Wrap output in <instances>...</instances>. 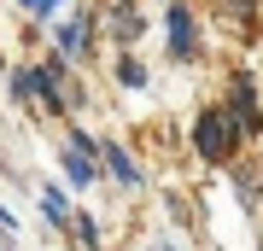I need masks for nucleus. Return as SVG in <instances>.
<instances>
[{
    "label": "nucleus",
    "mask_w": 263,
    "mask_h": 251,
    "mask_svg": "<svg viewBox=\"0 0 263 251\" xmlns=\"http://www.w3.org/2000/svg\"><path fill=\"white\" fill-rule=\"evenodd\" d=\"M222 6V18H234V24H252L257 12H263V0H216Z\"/></svg>",
    "instance_id": "obj_14"
},
{
    "label": "nucleus",
    "mask_w": 263,
    "mask_h": 251,
    "mask_svg": "<svg viewBox=\"0 0 263 251\" xmlns=\"http://www.w3.org/2000/svg\"><path fill=\"white\" fill-rule=\"evenodd\" d=\"M94 41H100L94 12H70V18H53V53H65L70 65H88V59H94Z\"/></svg>",
    "instance_id": "obj_7"
},
{
    "label": "nucleus",
    "mask_w": 263,
    "mask_h": 251,
    "mask_svg": "<svg viewBox=\"0 0 263 251\" xmlns=\"http://www.w3.org/2000/svg\"><path fill=\"white\" fill-rule=\"evenodd\" d=\"M146 251H176V245H170V240H158V245H146Z\"/></svg>",
    "instance_id": "obj_17"
},
{
    "label": "nucleus",
    "mask_w": 263,
    "mask_h": 251,
    "mask_svg": "<svg viewBox=\"0 0 263 251\" xmlns=\"http://www.w3.org/2000/svg\"><path fill=\"white\" fill-rule=\"evenodd\" d=\"M111 82H117L123 93H146V88H152V76H146V59L135 53V47H129V53H117V65H111Z\"/></svg>",
    "instance_id": "obj_9"
},
{
    "label": "nucleus",
    "mask_w": 263,
    "mask_h": 251,
    "mask_svg": "<svg viewBox=\"0 0 263 251\" xmlns=\"http://www.w3.org/2000/svg\"><path fill=\"white\" fill-rule=\"evenodd\" d=\"M94 158H100V181H117L123 193H146V164L117 134H94Z\"/></svg>",
    "instance_id": "obj_6"
},
{
    "label": "nucleus",
    "mask_w": 263,
    "mask_h": 251,
    "mask_svg": "<svg viewBox=\"0 0 263 251\" xmlns=\"http://www.w3.org/2000/svg\"><path fill=\"white\" fill-rule=\"evenodd\" d=\"M228 187H234V199H240L246 216H263V199H257V181H252V164H246V158L228 164Z\"/></svg>",
    "instance_id": "obj_10"
},
{
    "label": "nucleus",
    "mask_w": 263,
    "mask_h": 251,
    "mask_svg": "<svg viewBox=\"0 0 263 251\" xmlns=\"http://www.w3.org/2000/svg\"><path fill=\"white\" fill-rule=\"evenodd\" d=\"M70 193H65V187H59V181H41V216H47V228H65L70 222Z\"/></svg>",
    "instance_id": "obj_11"
},
{
    "label": "nucleus",
    "mask_w": 263,
    "mask_h": 251,
    "mask_svg": "<svg viewBox=\"0 0 263 251\" xmlns=\"http://www.w3.org/2000/svg\"><path fill=\"white\" fill-rule=\"evenodd\" d=\"M65 6H70V0H18V12H24V18H35V24H53Z\"/></svg>",
    "instance_id": "obj_13"
},
{
    "label": "nucleus",
    "mask_w": 263,
    "mask_h": 251,
    "mask_svg": "<svg viewBox=\"0 0 263 251\" xmlns=\"http://www.w3.org/2000/svg\"><path fill=\"white\" fill-rule=\"evenodd\" d=\"M59 176H65L70 193H88V187L100 181V158H94V129H76L59 140Z\"/></svg>",
    "instance_id": "obj_5"
},
{
    "label": "nucleus",
    "mask_w": 263,
    "mask_h": 251,
    "mask_svg": "<svg viewBox=\"0 0 263 251\" xmlns=\"http://www.w3.org/2000/svg\"><path fill=\"white\" fill-rule=\"evenodd\" d=\"M252 181H257V199H263V152H257V164H252Z\"/></svg>",
    "instance_id": "obj_16"
},
{
    "label": "nucleus",
    "mask_w": 263,
    "mask_h": 251,
    "mask_svg": "<svg viewBox=\"0 0 263 251\" xmlns=\"http://www.w3.org/2000/svg\"><path fill=\"white\" fill-rule=\"evenodd\" d=\"M187 140H193V158L205 164V169H228V164L246 152V140H240V129H234V117H228L222 105H205V111L193 117Z\"/></svg>",
    "instance_id": "obj_1"
},
{
    "label": "nucleus",
    "mask_w": 263,
    "mask_h": 251,
    "mask_svg": "<svg viewBox=\"0 0 263 251\" xmlns=\"http://www.w3.org/2000/svg\"><path fill=\"white\" fill-rule=\"evenodd\" d=\"M0 245H6V251L18 245V216H12L6 205H0Z\"/></svg>",
    "instance_id": "obj_15"
},
{
    "label": "nucleus",
    "mask_w": 263,
    "mask_h": 251,
    "mask_svg": "<svg viewBox=\"0 0 263 251\" xmlns=\"http://www.w3.org/2000/svg\"><path fill=\"white\" fill-rule=\"evenodd\" d=\"M0 76H6V53H0Z\"/></svg>",
    "instance_id": "obj_18"
},
{
    "label": "nucleus",
    "mask_w": 263,
    "mask_h": 251,
    "mask_svg": "<svg viewBox=\"0 0 263 251\" xmlns=\"http://www.w3.org/2000/svg\"><path fill=\"white\" fill-rule=\"evenodd\" d=\"M94 29L117 47V53H129V47H141V35H146V12L135 6V0H117L105 18H94Z\"/></svg>",
    "instance_id": "obj_8"
},
{
    "label": "nucleus",
    "mask_w": 263,
    "mask_h": 251,
    "mask_svg": "<svg viewBox=\"0 0 263 251\" xmlns=\"http://www.w3.org/2000/svg\"><path fill=\"white\" fill-rule=\"evenodd\" d=\"M70 234H76V245L82 251H105V234H100V216H88V210H70V222H65Z\"/></svg>",
    "instance_id": "obj_12"
},
{
    "label": "nucleus",
    "mask_w": 263,
    "mask_h": 251,
    "mask_svg": "<svg viewBox=\"0 0 263 251\" xmlns=\"http://www.w3.org/2000/svg\"><path fill=\"white\" fill-rule=\"evenodd\" d=\"M6 93H12V105H18V111L70 117V100H65V88H59L53 76L35 65V59H29V65H6Z\"/></svg>",
    "instance_id": "obj_2"
},
{
    "label": "nucleus",
    "mask_w": 263,
    "mask_h": 251,
    "mask_svg": "<svg viewBox=\"0 0 263 251\" xmlns=\"http://www.w3.org/2000/svg\"><path fill=\"white\" fill-rule=\"evenodd\" d=\"M222 105L228 117H234V129L246 146H263V100H257V76L252 70H228V82H222Z\"/></svg>",
    "instance_id": "obj_3"
},
{
    "label": "nucleus",
    "mask_w": 263,
    "mask_h": 251,
    "mask_svg": "<svg viewBox=\"0 0 263 251\" xmlns=\"http://www.w3.org/2000/svg\"><path fill=\"white\" fill-rule=\"evenodd\" d=\"M164 59H170V65H181V70L205 59L199 18H193V6H187V0H170V12H164Z\"/></svg>",
    "instance_id": "obj_4"
}]
</instances>
